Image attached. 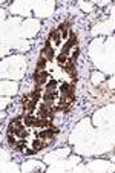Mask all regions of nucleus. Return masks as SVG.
Segmentation results:
<instances>
[{
	"mask_svg": "<svg viewBox=\"0 0 115 173\" xmlns=\"http://www.w3.org/2000/svg\"><path fill=\"white\" fill-rule=\"evenodd\" d=\"M48 77H49V74L46 72V71H42V72H35V83L40 86V84H45L46 83V80H48Z\"/></svg>",
	"mask_w": 115,
	"mask_h": 173,
	"instance_id": "nucleus-1",
	"label": "nucleus"
},
{
	"mask_svg": "<svg viewBox=\"0 0 115 173\" xmlns=\"http://www.w3.org/2000/svg\"><path fill=\"white\" fill-rule=\"evenodd\" d=\"M51 115H52V110L49 109L46 104H43L42 109H40V112H38V118H42V120H48Z\"/></svg>",
	"mask_w": 115,
	"mask_h": 173,
	"instance_id": "nucleus-2",
	"label": "nucleus"
},
{
	"mask_svg": "<svg viewBox=\"0 0 115 173\" xmlns=\"http://www.w3.org/2000/svg\"><path fill=\"white\" fill-rule=\"evenodd\" d=\"M54 98H55V94H49V92H46L45 96H43V101H45V104L48 107H51L52 103H54Z\"/></svg>",
	"mask_w": 115,
	"mask_h": 173,
	"instance_id": "nucleus-3",
	"label": "nucleus"
},
{
	"mask_svg": "<svg viewBox=\"0 0 115 173\" xmlns=\"http://www.w3.org/2000/svg\"><path fill=\"white\" fill-rule=\"evenodd\" d=\"M52 135H54V132L49 130V129H46V130H43V132L38 133V138H40V139H51Z\"/></svg>",
	"mask_w": 115,
	"mask_h": 173,
	"instance_id": "nucleus-4",
	"label": "nucleus"
},
{
	"mask_svg": "<svg viewBox=\"0 0 115 173\" xmlns=\"http://www.w3.org/2000/svg\"><path fill=\"white\" fill-rule=\"evenodd\" d=\"M64 69H66V71L72 75V77L75 75V68H74V61H72V60H69V61L64 63Z\"/></svg>",
	"mask_w": 115,
	"mask_h": 173,
	"instance_id": "nucleus-5",
	"label": "nucleus"
},
{
	"mask_svg": "<svg viewBox=\"0 0 115 173\" xmlns=\"http://www.w3.org/2000/svg\"><path fill=\"white\" fill-rule=\"evenodd\" d=\"M32 145H34V150L37 152V150H40V149H43V147H46V143L40 141V139H35V141L32 143Z\"/></svg>",
	"mask_w": 115,
	"mask_h": 173,
	"instance_id": "nucleus-6",
	"label": "nucleus"
},
{
	"mask_svg": "<svg viewBox=\"0 0 115 173\" xmlns=\"http://www.w3.org/2000/svg\"><path fill=\"white\" fill-rule=\"evenodd\" d=\"M46 63H48L46 58L45 57H40V60L37 61V71H38V69H45L46 68Z\"/></svg>",
	"mask_w": 115,
	"mask_h": 173,
	"instance_id": "nucleus-7",
	"label": "nucleus"
},
{
	"mask_svg": "<svg viewBox=\"0 0 115 173\" xmlns=\"http://www.w3.org/2000/svg\"><path fill=\"white\" fill-rule=\"evenodd\" d=\"M46 92H49V94H55V81H49L48 86H46Z\"/></svg>",
	"mask_w": 115,
	"mask_h": 173,
	"instance_id": "nucleus-8",
	"label": "nucleus"
},
{
	"mask_svg": "<svg viewBox=\"0 0 115 173\" xmlns=\"http://www.w3.org/2000/svg\"><path fill=\"white\" fill-rule=\"evenodd\" d=\"M51 37H52V40H54L55 45H60V39H62V37H60V31H54L51 34Z\"/></svg>",
	"mask_w": 115,
	"mask_h": 173,
	"instance_id": "nucleus-9",
	"label": "nucleus"
},
{
	"mask_svg": "<svg viewBox=\"0 0 115 173\" xmlns=\"http://www.w3.org/2000/svg\"><path fill=\"white\" fill-rule=\"evenodd\" d=\"M34 120H35V116H31V115L26 116L25 118V126H31L32 127V126H34Z\"/></svg>",
	"mask_w": 115,
	"mask_h": 173,
	"instance_id": "nucleus-10",
	"label": "nucleus"
},
{
	"mask_svg": "<svg viewBox=\"0 0 115 173\" xmlns=\"http://www.w3.org/2000/svg\"><path fill=\"white\" fill-rule=\"evenodd\" d=\"M58 63H60V64H63V66H64V63H66V57L60 54V55H58Z\"/></svg>",
	"mask_w": 115,
	"mask_h": 173,
	"instance_id": "nucleus-11",
	"label": "nucleus"
},
{
	"mask_svg": "<svg viewBox=\"0 0 115 173\" xmlns=\"http://www.w3.org/2000/svg\"><path fill=\"white\" fill-rule=\"evenodd\" d=\"M8 141H9V144H11V145H15V138H14V135H9Z\"/></svg>",
	"mask_w": 115,
	"mask_h": 173,
	"instance_id": "nucleus-12",
	"label": "nucleus"
}]
</instances>
